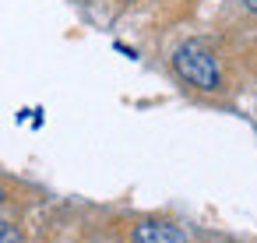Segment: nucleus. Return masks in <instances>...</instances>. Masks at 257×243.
Instances as JSON below:
<instances>
[{"label":"nucleus","mask_w":257,"mask_h":243,"mask_svg":"<svg viewBox=\"0 0 257 243\" xmlns=\"http://www.w3.org/2000/svg\"><path fill=\"white\" fill-rule=\"evenodd\" d=\"M134 243H187V236L173 222H141L134 229Z\"/></svg>","instance_id":"nucleus-2"},{"label":"nucleus","mask_w":257,"mask_h":243,"mask_svg":"<svg viewBox=\"0 0 257 243\" xmlns=\"http://www.w3.org/2000/svg\"><path fill=\"white\" fill-rule=\"evenodd\" d=\"M0 243H22L18 225H11V222H4V218H0Z\"/></svg>","instance_id":"nucleus-3"},{"label":"nucleus","mask_w":257,"mask_h":243,"mask_svg":"<svg viewBox=\"0 0 257 243\" xmlns=\"http://www.w3.org/2000/svg\"><path fill=\"white\" fill-rule=\"evenodd\" d=\"M243 4H246V8H250V11L257 15V0H243Z\"/></svg>","instance_id":"nucleus-4"},{"label":"nucleus","mask_w":257,"mask_h":243,"mask_svg":"<svg viewBox=\"0 0 257 243\" xmlns=\"http://www.w3.org/2000/svg\"><path fill=\"white\" fill-rule=\"evenodd\" d=\"M0 204H4V190H0Z\"/></svg>","instance_id":"nucleus-5"},{"label":"nucleus","mask_w":257,"mask_h":243,"mask_svg":"<svg viewBox=\"0 0 257 243\" xmlns=\"http://www.w3.org/2000/svg\"><path fill=\"white\" fill-rule=\"evenodd\" d=\"M173 71H176L187 85H194V88H201V92H215V88L222 85L218 60H215V53H211L208 46H201V43H183V46L173 53Z\"/></svg>","instance_id":"nucleus-1"}]
</instances>
